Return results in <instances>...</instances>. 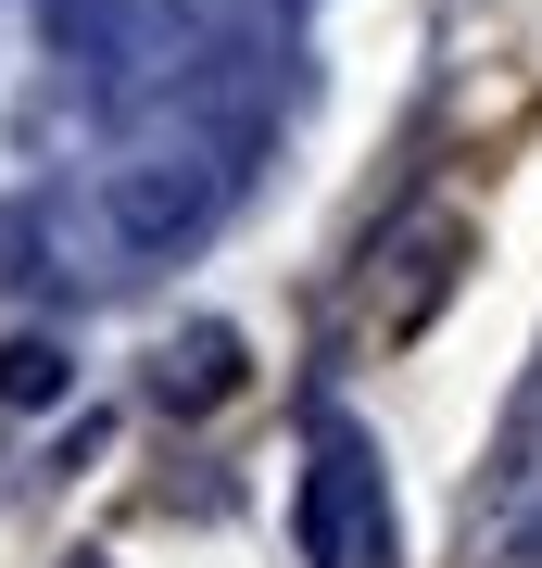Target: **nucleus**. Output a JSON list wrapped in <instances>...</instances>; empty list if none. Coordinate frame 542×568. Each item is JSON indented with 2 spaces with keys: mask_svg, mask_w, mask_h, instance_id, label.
<instances>
[{
  "mask_svg": "<svg viewBox=\"0 0 542 568\" xmlns=\"http://www.w3.org/2000/svg\"><path fill=\"white\" fill-rule=\"evenodd\" d=\"M76 568H101V556H76Z\"/></svg>",
  "mask_w": 542,
  "mask_h": 568,
  "instance_id": "7ed1b4c3",
  "label": "nucleus"
},
{
  "mask_svg": "<svg viewBox=\"0 0 542 568\" xmlns=\"http://www.w3.org/2000/svg\"><path fill=\"white\" fill-rule=\"evenodd\" d=\"M63 379H76V366L51 342H0V405H63Z\"/></svg>",
  "mask_w": 542,
  "mask_h": 568,
  "instance_id": "f03ea898",
  "label": "nucleus"
},
{
  "mask_svg": "<svg viewBox=\"0 0 542 568\" xmlns=\"http://www.w3.org/2000/svg\"><path fill=\"white\" fill-rule=\"evenodd\" d=\"M227 392H241V342H227V328L164 342V405H227Z\"/></svg>",
  "mask_w": 542,
  "mask_h": 568,
  "instance_id": "f257e3e1",
  "label": "nucleus"
}]
</instances>
